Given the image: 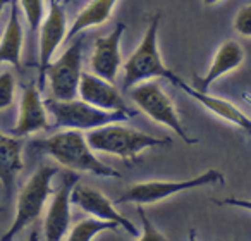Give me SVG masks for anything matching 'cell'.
I'll return each instance as SVG.
<instances>
[{
  "instance_id": "28",
  "label": "cell",
  "mask_w": 251,
  "mask_h": 241,
  "mask_svg": "<svg viewBox=\"0 0 251 241\" xmlns=\"http://www.w3.org/2000/svg\"><path fill=\"white\" fill-rule=\"evenodd\" d=\"M26 241H40V236H38V233H36V231H33L31 233V236L28 238V240Z\"/></svg>"
},
{
  "instance_id": "14",
  "label": "cell",
  "mask_w": 251,
  "mask_h": 241,
  "mask_svg": "<svg viewBox=\"0 0 251 241\" xmlns=\"http://www.w3.org/2000/svg\"><path fill=\"white\" fill-rule=\"evenodd\" d=\"M126 31L124 23H117L110 35L98 38L95 42V49L90 59V67L95 76L114 83L117 73L122 66L121 57V40Z\"/></svg>"
},
{
  "instance_id": "13",
  "label": "cell",
  "mask_w": 251,
  "mask_h": 241,
  "mask_svg": "<svg viewBox=\"0 0 251 241\" xmlns=\"http://www.w3.org/2000/svg\"><path fill=\"white\" fill-rule=\"evenodd\" d=\"M77 95H79L83 102H86V104L93 105L97 108H101V110L124 112V114L131 115V117L138 115V110H133L129 105L126 104L124 97L119 93V90L114 84L95 76L93 73L81 74Z\"/></svg>"
},
{
  "instance_id": "22",
  "label": "cell",
  "mask_w": 251,
  "mask_h": 241,
  "mask_svg": "<svg viewBox=\"0 0 251 241\" xmlns=\"http://www.w3.org/2000/svg\"><path fill=\"white\" fill-rule=\"evenodd\" d=\"M16 95V80L12 73L5 71L0 74V112L12 105Z\"/></svg>"
},
{
  "instance_id": "9",
  "label": "cell",
  "mask_w": 251,
  "mask_h": 241,
  "mask_svg": "<svg viewBox=\"0 0 251 241\" xmlns=\"http://www.w3.org/2000/svg\"><path fill=\"white\" fill-rule=\"evenodd\" d=\"M40 78H38V88L40 91L45 88V71L49 64L52 62L53 54L57 52L60 45L66 42L67 36V18H66V7L60 0H50L49 12L43 18L40 25Z\"/></svg>"
},
{
  "instance_id": "3",
  "label": "cell",
  "mask_w": 251,
  "mask_h": 241,
  "mask_svg": "<svg viewBox=\"0 0 251 241\" xmlns=\"http://www.w3.org/2000/svg\"><path fill=\"white\" fill-rule=\"evenodd\" d=\"M158 25H160V12L151 18L141 43L131 54L129 59L126 60L124 83H122L124 91H129L133 86L150 81L153 78H165L172 84L177 80V74L172 73L162 60L160 50H158Z\"/></svg>"
},
{
  "instance_id": "4",
  "label": "cell",
  "mask_w": 251,
  "mask_h": 241,
  "mask_svg": "<svg viewBox=\"0 0 251 241\" xmlns=\"http://www.w3.org/2000/svg\"><path fill=\"white\" fill-rule=\"evenodd\" d=\"M57 172L59 169L53 165H40L35 174L26 181L19 191L14 220L11 227L2 234L0 241H12L26 226L35 222L42 215L47 200L50 195H53L52 179L57 176Z\"/></svg>"
},
{
  "instance_id": "7",
  "label": "cell",
  "mask_w": 251,
  "mask_h": 241,
  "mask_svg": "<svg viewBox=\"0 0 251 241\" xmlns=\"http://www.w3.org/2000/svg\"><path fill=\"white\" fill-rule=\"evenodd\" d=\"M226 178L217 169H208L203 174L196 176L184 181H147V183H136L129 189H126L117 200L115 205L122 203H136V205H147V203H157L162 200L169 198L172 195H177L181 191H188L200 186H210V185H224Z\"/></svg>"
},
{
  "instance_id": "25",
  "label": "cell",
  "mask_w": 251,
  "mask_h": 241,
  "mask_svg": "<svg viewBox=\"0 0 251 241\" xmlns=\"http://www.w3.org/2000/svg\"><path fill=\"white\" fill-rule=\"evenodd\" d=\"M215 205H224V207H237V209H244L248 212H251V200H243V198H224V200H213Z\"/></svg>"
},
{
  "instance_id": "5",
  "label": "cell",
  "mask_w": 251,
  "mask_h": 241,
  "mask_svg": "<svg viewBox=\"0 0 251 241\" xmlns=\"http://www.w3.org/2000/svg\"><path fill=\"white\" fill-rule=\"evenodd\" d=\"M47 112L53 115L52 128H64V130L74 131H93L97 128H103L108 124L124 123L129 121L131 115L124 112H110L101 110L83 100H55L47 98L45 100Z\"/></svg>"
},
{
  "instance_id": "20",
  "label": "cell",
  "mask_w": 251,
  "mask_h": 241,
  "mask_svg": "<svg viewBox=\"0 0 251 241\" xmlns=\"http://www.w3.org/2000/svg\"><path fill=\"white\" fill-rule=\"evenodd\" d=\"M119 226L108 220L100 219H84L77 222L73 229L69 231V236L66 241H91L97 234L105 233V231H117Z\"/></svg>"
},
{
  "instance_id": "29",
  "label": "cell",
  "mask_w": 251,
  "mask_h": 241,
  "mask_svg": "<svg viewBox=\"0 0 251 241\" xmlns=\"http://www.w3.org/2000/svg\"><path fill=\"white\" fill-rule=\"evenodd\" d=\"M243 98H244V100L248 102V104L251 105V95H250V93H243Z\"/></svg>"
},
{
  "instance_id": "8",
  "label": "cell",
  "mask_w": 251,
  "mask_h": 241,
  "mask_svg": "<svg viewBox=\"0 0 251 241\" xmlns=\"http://www.w3.org/2000/svg\"><path fill=\"white\" fill-rule=\"evenodd\" d=\"M83 36L76 38L59 59L50 62L47 67L45 78H49L50 90L55 100L67 102L76 98L83 74Z\"/></svg>"
},
{
  "instance_id": "24",
  "label": "cell",
  "mask_w": 251,
  "mask_h": 241,
  "mask_svg": "<svg viewBox=\"0 0 251 241\" xmlns=\"http://www.w3.org/2000/svg\"><path fill=\"white\" fill-rule=\"evenodd\" d=\"M234 29H236L241 36L251 38V4L244 5V7L237 12L236 19H234Z\"/></svg>"
},
{
  "instance_id": "23",
  "label": "cell",
  "mask_w": 251,
  "mask_h": 241,
  "mask_svg": "<svg viewBox=\"0 0 251 241\" xmlns=\"http://www.w3.org/2000/svg\"><path fill=\"white\" fill-rule=\"evenodd\" d=\"M138 215H140L141 224H143V234H141L138 241H167V238L151 224V220L148 219L147 212H145L141 205H138Z\"/></svg>"
},
{
  "instance_id": "30",
  "label": "cell",
  "mask_w": 251,
  "mask_h": 241,
  "mask_svg": "<svg viewBox=\"0 0 251 241\" xmlns=\"http://www.w3.org/2000/svg\"><path fill=\"white\" fill-rule=\"evenodd\" d=\"M203 2H205V5H213V4H217L219 0H203Z\"/></svg>"
},
{
  "instance_id": "18",
  "label": "cell",
  "mask_w": 251,
  "mask_h": 241,
  "mask_svg": "<svg viewBox=\"0 0 251 241\" xmlns=\"http://www.w3.org/2000/svg\"><path fill=\"white\" fill-rule=\"evenodd\" d=\"M23 40H25V33L19 19V4L18 0H12L7 25L0 36V66L5 62L14 66L16 69H21Z\"/></svg>"
},
{
  "instance_id": "32",
  "label": "cell",
  "mask_w": 251,
  "mask_h": 241,
  "mask_svg": "<svg viewBox=\"0 0 251 241\" xmlns=\"http://www.w3.org/2000/svg\"><path fill=\"white\" fill-rule=\"evenodd\" d=\"M0 212H2V205H0Z\"/></svg>"
},
{
  "instance_id": "17",
  "label": "cell",
  "mask_w": 251,
  "mask_h": 241,
  "mask_svg": "<svg viewBox=\"0 0 251 241\" xmlns=\"http://www.w3.org/2000/svg\"><path fill=\"white\" fill-rule=\"evenodd\" d=\"M23 147H25V143L21 138L7 136V134L0 133V183L4 186L7 198L12 196L16 179L25 167Z\"/></svg>"
},
{
  "instance_id": "6",
  "label": "cell",
  "mask_w": 251,
  "mask_h": 241,
  "mask_svg": "<svg viewBox=\"0 0 251 241\" xmlns=\"http://www.w3.org/2000/svg\"><path fill=\"white\" fill-rule=\"evenodd\" d=\"M129 95L134 104H136L148 117L153 119L155 123L171 128L184 143H188V145L198 143L196 138H191L188 134V131H186L177 110H176L174 102H172L171 97L164 91L160 83H157V81H145V83H140L138 86L131 88Z\"/></svg>"
},
{
  "instance_id": "15",
  "label": "cell",
  "mask_w": 251,
  "mask_h": 241,
  "mask_svg": "<svg viewBox=\"0 0 251 241\" xmlns=\"http://www.w3.org/2000/svg\"><path fill=\"white\" fill-rule=\"evenodd\" d=\"M174 86L181 88L186 95H189V97L195 98L196 102H200V104L205 108H208L212 114L219 115L220 119L234 124V126H237L239 130H243L248 136H251V119L248 117L244 112H241L234 104H230L229 100H224V98L213 97V95H208V93H201V91L195 90L191 84L184 83L179 76H177V80L174 81Z\"/></svg>"
},
{
  "instance_id": "27",
  "label": "cell",
  "mask_w": 251,
  "mask_h": 241,
  "mask_svg": "<svg viewBox=\"0 0 251 241\" xmlns=\"http://www.w3.org/2000/svg\"><path fill=\"white\" fill-rule=\"evenodd\" d=\"M188 241H196V229L195 227H191L188 233Z\"/></svg>"
},
{
  "instance_id": "10",
  "label": "cell",
  "mask_w": 251,
  "mask_h": 241,
  "mask_svg": "<svg viewBox=\"0 0 251 241\" xmlns=\"http://www.w3.org/2000/svg\"><path fill=\"white\" fill-rule=\"evenodd\" d=\"M79 181V174L66 172L60 179V186L53 191V198L49 205L45 217V241H60L67 234L71 226V193Z\"/></svg>"
},
{
  "instance_id": "19",
  "label": "cell",
  "mask_w": 251,
  "mask_h": 241,
  "mask_svg": "<svg viewBox=\"0 0 251 241\" xmlns=\"http://www.w3.org/2000/svg\"><path fill=\"white\" fill-rule=\"evenodd\" d=\"M115 4H117V0H91L83 11H79L71 28L67 29L66 42H73L84 29L107 23L110 19Z\"/></svg>"
},
{
  "instance_id": "1",
  "label": "cell",
  "mask_w": 251,
  "mask_h": 241,
  "mask_svg": "<svg viewBox=\"0 0 251 241\" xmlns=\"http://www.w3.org/2000/svg\"><path fill=\"white\" fill-rule=\"evenodd\" d=\"M31 148L52 157L60 165L76 172H90L100 178H117L121 179V172L103 164L93 150L90 148L81 131L67 130L52 134L45 140H36L31 143Z\"/></svg>"
},
{
  "instance_id": "12",
  "label": "cell",
  "mask_w": 251,
  "mask_h": 241,
  "mask_svg": "<svg viewBox=\"0 0 251 241\" xmlns=\"http://www.w3.org/2000/svg\"><path fill=\"white\" fill-rule=\"evenodd\" d=\"M71 203L77 205L84 212L95 215V219L108 220V222L117 224L119 227H122L131 236H138L140 234L138 233V227L127 217L119 214L115 210L114 203L103 193L98 191V189L90 188V186H84V185H76L73 188V193H71Z\"/></svg>"
},
{
  "instance_id": "11",
  "label": "cell",
  "mask_w": 251,
  "mask_h": 241,
  "mask_svg": "<svg viewBox=\"0 0 251 241\" xmlns=\"http://www.w3.org/2000/svg\"><path fill=\"white\" fill-rule=\"evenodd\" d=\"M49 115H47L45 100L42 98L36 83L23 84L21 100H19V114L18 123L12 128V136L25 138L28 134L38 133V131L49 130Z\"/></svg>"
},
{
  "instance_id": "21",
  "label": "cell",
  "mask_w": 251,
  "mask_h": 241,
  "mask_svg": "<svg viewBox=\"0 0 251 241\" xmlns=\"http://www.w3.org/2000/svg\"><path fill=\"white\" fill-rule=\"evenodd\" d=\"M25 18L31 31H36L45 18V0H19Z\"/></svg>"
},
{
  "instance_id": "2",
  "label": "cell",
  "mask_w": 251,
  "mask_h": 241,
  "mask_svg": "<svg viewBox=\"0 0 251 241\" xmlns=\"http://www.w3.org/2000/svg\"><path fill=\"white\" fill-rule=\"evenodd\" d=\"M86 141L93 152L117 155L127 165L140 164V154L143 150H147V148L169 147V145H172L171 138L151 136V134L138 131L134 128L119 126L117 123L88 131Z\"/></svg>"
},
{
  "instance_id": "31",
  "label": "cell",
  "mask_w": 251,
  "mask_h": 241,
  "mask_svg": "<svg viewBox=\"0 0 251 241\" xmlns=\"http://www.w3.org/2000/svg\"><path fill=\"white\" fill-rule=\"evenodd\" d=\"M66 2H69V0H64V4H66Z\"/></svg>"
},
{
  "instance_id": "26",
  "label": "cell",
  "mask_w": 251,
  "mask_h": 241,
  "mask_svg": "<svg viewBox=\"0 0 251 241\" xmlns=\"http://www.w3.org/2000/svg\"><path fill=\"white\" fill-rule=\"evenodd\" d=\"M11 4H12V0H0V14H2V11Z\"/></svg>"
},
{
  "instance_id": "16",
  "label": "cell",
  "mask_w": 251,
  "mask_h": 241,
  "mask_svg": "<svg viewBox=\"0 0 251 241\" xmlns=\"http://www.w3.org/2000/svg\"><path fill=\"white\" fill-rule=\"evenodd\" d=\"M244 60V50L234 40H227L219 47L213 62L210 66L208 73L205 76H193V84L191 86L195 90L201 91V93H208V88L213 81H217L219 78H222L224 74L230 73V71L237 69Z\"/></svg>"
}]
</instances>
